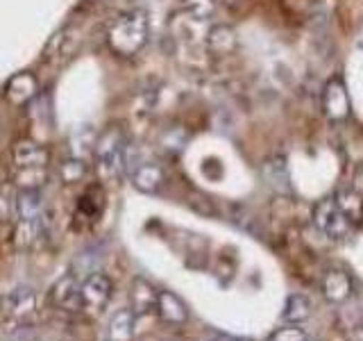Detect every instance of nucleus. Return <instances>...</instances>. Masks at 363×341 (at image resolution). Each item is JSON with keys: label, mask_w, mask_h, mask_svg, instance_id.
<instances>
[{"label": "nucleus", "mask_w": 363, "mask_h": 341, "mask_svg": "<svg viewBox=\"0 0 363 341\" xmlns=\"http://www.w3.org/2000/svg\"><path fill=\"white\" fill-rule=\"evenodd\" d=\"M147 34H150L147 14L143 9H130L111 21L107 30V45L118 57H134L147 43Z\"/></svg>", "instance_id": "nucleus-1"}, {"label": "nucleus", "mask_w": 363, "mask_h": 341, "mask_svg": "<svg viewBox=\"0 0 363 341\" xmlns=\"http://www.w3.org/2000/svg\"><path fill=\"white\" fill-rule=\"evenodd\" d=\"M94 155L98 159V168L107 178H118L128 168V136H125L121 125H109L98 136Z\"/></svg>", "instance_id": "nucleus-2"}, {"label": "nucleus", "mask_w": 363, "mask_h": 341, "mask_svg": "<svg viewBox=\"0 0 363 341\" xmlns=\"http://www.w3.org/2000/svg\"><path fill=\"white\" fill-rule=\"evenodd\" d=\"M313 225L318 227V232L329 239V242H343L352 230V223L347 221V216L340 212L334 196H327L315 202Z\"/></svg>", "instance_id": "nucleus-3"}, {"label": "nucleus", "mask_w": 363, "mask_h": 341, "mask_svg": "<svg viewBox=\"0 0 363 341\" xmlns=\"http://www.w3.org/2000/svg\"><path fill=\"white\" fill-rule=\"evenodd\" d=\"M323 112L327 121L332 123H345L350 119L352 102L343 77L336 75L332 80H327V85L323 87Z\"/></svg>", "instance_id": "nucleus-4"}, {"label": "nucleus", "mask_w": 363, "mask_h": 341, "mask_svg": "<svg viewBox=\"0 0 363 341\" xmlns=\"http://www.w3.org/2000/svg\"><path fill=\"white\" fill-rule=\"evenodd\" d=\"M111 280L105 273H91L82 282V307L86 312H102L111 298Z\"/></svg>", "instance_id": "nucleus-5"}, {"label": "nucleus", "mask_w": 363, "mask_h": 341, "mask_svg": "<svg viewBox=\"0 0 363 341\" xmlns=\"http://www.w3.org/2000/svg\"><path fill=\"white\" fill-rule=\"evenodd\" d=\"M11 162H14L16 170L45 168L50 162V153H48V148L37 141L23 139L14 146V151H11Z\"/></svg>", "instance_id": "nucleus-6"}, {"label": "nucleus", "mask_w": 363, "mask_h": 341, "mask_svg": "<svg viewBox=\"0 0 363 341\" xmlns=\"http://www.w3.org/2000/svg\"><path fill=\"white\" fill-rule=\"evenodd\" d=\"M204 45L211 57H230L238 50V34L227 23H216L204 37Z\"/></svg>", "instance_id": "nucleus-7"}, {"label": "nucleus", "mask_w": 363, "mask_h": 341, "mask_svg": "<svg viewBox=\"0 0 363 341\" xmlns=\"http://www.w3.org/2000/svg\"><path fill=\"white\" fill-rule=\"evenodd\" d=\"M323 296L332 305H343L352 298V278L343 269H329L323 278Z\"/></svg>", "instance_id": "nucleus-8"}, {"label": "nucleus", "mask_w": 363, "mask_h": 341, "mask_svg": "<svg viewBox=\"0 0 363 341\" xmlns=\"http://www.w3.org/2000/svg\"><path fill=\"white\" fill-rule=\"evenodd\" d=\"M11 207H14L16 221H41V219H45L43 198H41L39 189H21L16 193V200Z\"/></svg>", "instance_id": "nucleus-9"}, {"label": "nucleus", "mask_w": 363, "mask_h": 341, "mask_svg": "<svg viewBox=\"0 0 363 341\" xmlns=\"http://www.w3.org/2000/svg\"><path fill=\"white\" fill-rule=\"evenodd\" d=\"M52 301L57 307L62 310L73 312L77 307H82V284L77 282V276L71 273V276H64L60 282L52 287Z\"/></svg>", "instance_id": "nucleus-10"}, {"label": "nucleus", "mask_w": 363, "mask_h": 341, "mask_svg": "<svg viewBox=\"0 0 363 341\" xmlns=\"http://www.w3.org/2000/svg\"><path fill=\"white\" fill-rule=\"evenodd\" d=\"M130 180L136 191L141 193H157L164 185V170L159 164H152V162H141L132 168L130 173Z\"/></svg>", "instance_id": "nucleus-11"}, {"label": "nucleus", "mask_w": 363, "mask_h": 341, "mask_svg": "<svg viewBox=\"0 0 363 341\" xmlns=\"http://www.w3.org/2000/svg\"><path fill=\"white\" fill-rule=\"evenodd\" d=\"M5 314L11 318H26L34 312L37 307V293L30 287H16L5 296Z\"/></svg>", "instance_id": "nucleus-12"}, {"label": "nucleus", "mask_w": 363, "mask_h": 341, "mask_svg": "<svg viewBox=\"0 0 363 341\" xmlns=\"http://www.w3.org/2000/svg\"><path fill=\"white\" fill-rule=\"evenodd\" d=\"M39 94V82L32 73H18L16 77H11L7 82L5 96L14 105H26V102L34 100Z\"/></svg>", "instance_id": "nucleus-13"}, {"label": "nucleus", "mask_w": 363, "mask_h": 341, "mask_svg": "<svg viewBox=\"0 0 363 341\" xmlns=\"http://www.w3.org/2000/svg\"><path fill=\"white\" fill-rule=\"evenodd\" d=\"M261 175L268 182V187H272L277 193H291V175H289V166L284 157H270L261 164Z\"/></svg>", "instance_id": "nucleus-14"}, {"label": "nucleus", "mask_w": 363, "mask_h": 341, "mask_svg": "<svg viewBox=\"0 0 363 341\" xmlns=\"http://www.w3.org/2000/svg\"><path fill=\"white\" fill-rule=\"evenodd\" d=\"M157 312H159V316H162V321L173 323V325L186 323V318H189L186 305L182 303L173 291H159V296H157Z\"/></svg>", "instance_id": "nucleus-15"}, {"label": "nucleus", "mask_w": 363, "mask_h": 341, "mask_svg": "<svg viewBox=\"0 0 363 341\" xmlns=\"http://www.w3.org/2000/svg\"><path fill=\"white\" fill-rule=\"evenodd\" d=\"M134 310H118L109 318L107 341H132L134 339Z\"/></svg>", "instance_id": "nucleus-16"}, {"label": "nucleus", "mask_w": 363, "mask_h": 341, "mask_svg": "<svg viewBox=\"0 0 363 341\" xmlns=\"http://www.w3.org/2000/svg\"><path fill=\"white\" fill-rule=\"evenodd\" d=\"M336 202H338V207L340 212H343L347 216V221L352 225H359L363 223V198L359 196V193L352 189V187H343V189H338L336 191Z\"/></svg>", "instance_id": "nucleus-17"}, {"label": "nucleus", "mask_w": 363, "mask_h": 341, "mask_svg": "<svg viewBox=\"0 0 363 341\" xmlns=\"http://www.w3.org/2000/svg\"><path fill=\"white\" fill-rule=\"evenodd\" d=\"M157 296H159V291H155L150 287V282H145L141 278L136 280L134 289H132V310H134V314L150 312L152 307L157 310Z\"/></svg>", "instance_id": "nucleus-18"}, {"label": "nucleus", "mask_w": 363, "mask_h": 341, "mask_svg": "<svg viewBox=\"0 0 363 341\" xmlns=\"http://www.w3.org/2000/svg\"><path fill=\"white\" fill-rule=\"evenodd\" d=\"M281 316H284V321L295 323V325L306 321V318L311 316V303H309V298L302 296V293H291L289 298H286V305H284Z\"/></svg>", "instance_id": "nucleus-19"}, {"label": "nucleus", "mask_w": 363, "mask_h": 341, "mask_svg": "<svg viewBox=\"0 0 363 341\" xmlns=\"http://www.w3.org/2000/svg\"><path fill=\"white\" fill-rule=\"evenodd\" d=\"M43 223H45V219H41V221H16L14 244L18 248H30L34 242H37V237L41 234Z\"/></svg>", "instance_id": "nucleus-20"}, {"label": "nucleus", "mask_w": 363, "mask_h": 341, "mask_svg": "<svg viewBox=\"0 0 363 341\" xmlns=\"http://www.w3.org/2000/svg\"><path fill=\"white\" fill-rule=\"evenodd\" d=\"M86 173H89L86 162H84L82 157H75V155L64 159L62 166H60V178H62L64 185H75V182L84 180Z\"/></svg>", "instance_id": "nucleus-21"}, {"label": "nucleus", "mask_w": 363, "mask_h": 341, "mask_svg": "<svg viewBox=\"0 0 363 341\" xmlns=\"http://www.w3.org/2000/svg\"><path fill=\"white\" fill-rule=\"evenodd\" d=\"M184 9L196 21H204L216 11V0H184Z\"/></svg>", "instance_id": "nucleus-22"}, {"label": "nucleus", "mask_w": 363, "mask_h": 341, "mask_svg": "<svg viewBox=\"0 0 363 341\" xmlns=\"http://www.w3.org/2000/svg\"><path fill=\"white\" fill-rule=\"evenodd\" d=\"M268 341H311V339H309V335H306L302 328H298L295 323H291V325H286V328L275 330V332H272V335L268 337Z\"/></svg>", "instance_id": "nucleus-23"}, {"label": "nucleus", "mask_w": 363, "mask_h": 341, "mask_svg": "<svg viewBox=\"0 0 363 341\" xmlns=\"http://www.w3.org/2000/svg\"><path fill=\"white\" fill-rule=\"evenodd\" d=\"M350 187L354 189V191L359 193V196L363 198V166H357V168H354V173H352Z\"/></svg>", "instance_id": "nucleus-24"}, {"label": "nucleus", "mask_w": 363, "mask_h": 341, "mask_svg": "<svg viewBox=\"0 0 363 341\" xmlns=\"http://www.w3.org/2000/svg\"><path fill=\"white\" fill-rule=\"evenodd\" d=\"M213 339L216 341H255V339H250V337H234V335H227V332H216Z\"/></svg>", "instance_id": "nucleus-25"}]
</instances>
